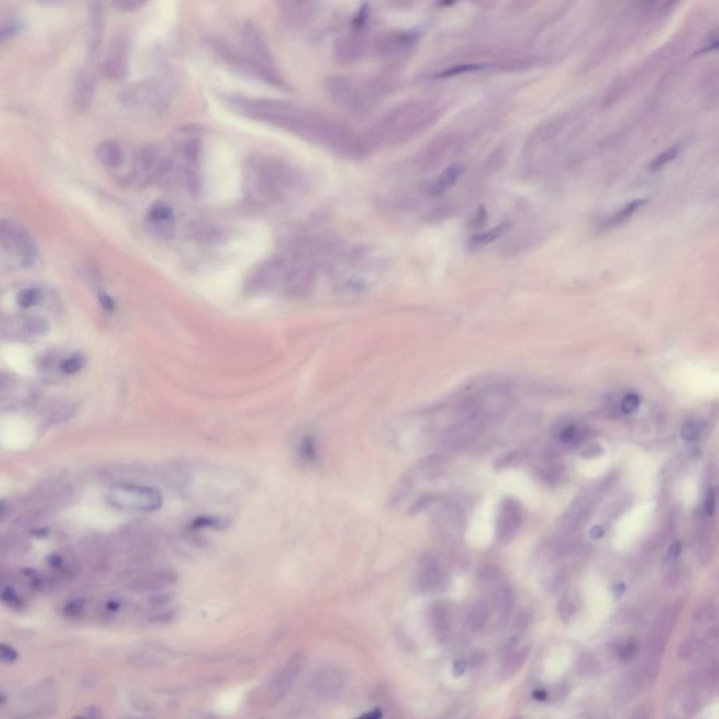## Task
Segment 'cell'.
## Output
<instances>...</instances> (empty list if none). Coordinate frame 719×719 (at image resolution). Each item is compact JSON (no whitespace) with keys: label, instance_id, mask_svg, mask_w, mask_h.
<instances>
[{"label":"cell","instance_id":"6da1fadb","mask_svg":"<svg viewBox=\"0 0 719 719\" xmlns=\"http://www.w3.org/2000/svg\"><path fill=\"white\" fill-rule=\"evenodd\" d=\"M231 105L240 114L249 119L280 126L307 141L323 145L336 153L350 158L365 155L362 135H357L338 121L304 110L291 103L239 97L231 99Z\"/></svg>","mask_w":719,"mask_h":719},{"label":"cell","instance_id":"7a4b0ae2","mask_svg":"<svg viewBox=\"0 0 719 719\" xmlns=\"http://www.w3.org/2000/svg\"><path fill=\"white\" fill-rule=\"evenodd\" d=\"M316 270V264L299 251L280 254L259 264L247 277L244 287L250 294L302 298L314 288Z\"/></svg>","mask_w":719,"mask_h":719},{"label":"cell","instance_id":"3957f363","mask_svg":"<svg viewBox=\"0 0 719 719\" xmlns=\"http://www.w3.org/2000/svg\"><path fill=\"white\" fill-rule=\"evenodd\" d=\"M298 186V176L285 162L273 156H254L246 170V197L259 207L285 200Z\"/></svg>","mask_w":719,"mask_h":719},{"label":"cell","instance_id":"277c9868","mask_svg":"<svg viewBox=\"0 0 719 719\" xmlns=\"http://www.w3.org/2000/svg\"><path fill=\"white\" fill-rule=\"evenodd\" d=\"M440 109L430 102H408L393 109L378 126L365 133L371 150L381 145L402 143L432 125Z\"/></svg>","mask_w":719,"mask_h":719},{"label":"cell","instance_id":"5b68a950","mask_svg":"<svg viewBox=\"0 0 719 719\" xmlns=\"http://www.w3.org/2000/svg\"><path fill=\"white\" fill-rule=\"evenodd\" d=\"M343 292H361L371 288L379 277V261L367 250L340 249L336 246L325 264Z\"/></svg>","mask_w":719,"mask_h":719},{"label":"cell","instance_id":"8992f818","mask_svg":"<svg viewBox=\"0 0 719 719\" xmlns=\"http://www.w3.org/2000/svg\"><path fill=\"white\" fill-rule=\"evenodd\" d=\"M326 89L333 103L353 116L365 114L374 99L369 90L362 89L356 82L345 76L328 78Z\"/></svg>","mask_w":719,"mask_h":719},{"label":"cell","instance_id":"52a82bcc","mask_svg":"<svg viewBox=\"0 0 719 719\" xmlns=\"http://www.w3.org/2000/svg\"><path fill=\"white\" fill-rule=\"evenodd\" d=\"M170 88L159 81L143 82L126 90L124 102L131 109H142L149 113H163L170 103Z\"/></svg>","mask_w":719,"mask_h":719},{"label":"cell","instance_id":"ba28073f","mask_svg":"<svg viewBox=\"0 0 719 719\" xmlns=\"http://www.w3.org/2000/svg\"><path fill=\"white\" fill-rule=\"evenodd\" d=\"M109 500L120 509L138 510V511H155L160 509L163 499L158 489L150 486H120L116 487Z\"/></svg>","mask_w":719,"mask_h":719},{"label":"cell","instance_id":"9c48e42d","mask_svg":"<svg viewBox=\"0 0 719 719\" xmlns=\"http://www.w3.org/2000/svg\"><path fill=\"white\" fill-rule=\"evenodd\" d=\"M242 44L244 55L263 69H275L273 55L257 25L247 23L242 28Z\"/></svg>","mask_w":719,"mask_h":719},{"label":"cell","instance_id":"30bf717a","mask_svg":"<svg viewBox=\"0 0 719 719\" xmlns=\"http://www.w3.org/2000/svg\"><path fill=\"white\" fill-rule=\"evenodd\" d=\"M305 667V655L301 652L294 653L284 667L274 676L273 683L270 684V700L273 703H278L290 693L294 687L295 682L299 679L302 670Z\"/></svg>","mask_w":719,"mask_h":719},{"label":"cell","instance_id":"8fae6325","mask_svg":"<svg viewBox=\"0 0 719 719\" xmlns=\"http://www.w3.org/2000/svg\"><path fill=\"white\" fill-rule=\"evenodd\" d=\"M679 607H670L666 611H663L658 621L653 625V629L650 632L649 641H648V656L652 659H662V655L665 652V648L667 645V641L673 632V628L676 625L677 617H679Z\"/></svg>","mask_w":719,"mask_h":719},{"label":"cell","instance_id":"7c38bea8","mask_svg":"<svg viewBox=\"0 0 719 719\" xmlns=\"http://www.w3.org/2000/svg\"><path fill=\"white\" fill-rule=\"evenodd\" d=\"M0 243L7 250L24 257H31L35 250L30 234L14 221H0Z\"/></svg>","mask_w":719,"mask_h":719},{"label":"cell","instance_id":"4fadbf2b","mask_svg":"<svg viewBox=\"0 0 719 719\" xmlns=\"http://www.w3.org/2000/svg\"><path fill=\"white\" fill-rule=\"evenodd\" d=\"M345 673L338 667H325L318 672L312 680V691L323 700H331L345 689Z\"/></svg>","mask_w":719,"mask_h":719},{"label":"cell","instance_id":"5bb4252c","mask_svg":"<svg viewBox=\"0 0 719 719\" xmlns=\"http://www.w3.org/2000/svg\"><path fill=\"white\" fill-rule=\"evenodd\" d=\"M416 41L417 35L413 31L388 32L376 41L375 49L382 57H398L409 51Z\"/></svg>","mask_w":719,"mask_h":719},{"label":"cell","instance_id":"9a60e30c","mask_svg":"<svg viewBox=\"0 0 719 719\" xmlns=\"http://www.w3.org/2000/svg\"><path fill=\"white\" fill-rule=\"evenodd\" d=\"M365 49L364 41L359 35L340 37L333 47V57L342 65H350L357 62Z\"/></svg>","mask_w":719,"mask_h":719},{"label":"cell","instance_id":"2e32d148","mask_svg":"<svg viewBox=\"0 0 719 719\" xmlns=\"http://www.w3.org/2000/svg\"><path fill=\"white\" fill-rule=\"evenodd\" d=\"M521 523V511L518 504L509 499L501 509L499 525H497V535L501 542H507L513 535L517 533Z\"/></svg>","mask_w":719,"mask_h":719},{"label":"cell","instance_id":"e0dca14e","mask_svg":"<svg viewBox=\"0 0 719 719\" xmlns=\"http://www.w3.org/2000/svg\"><path fill=\"white\" fill-rule=\"evenodd\" d=\"M463 174V167L458 166V165H453L450 167H447L436 180L434 183L432 184L430 187V193L432 196L434 197H440L443 194H446L456 183L457 180L460 179V176Z\"/></svg>","mask_w":719,"mask_h":719},{"label":"cell","instance_id":"ac0fdd59","mask_svg":"<svg viewBox=\"0 0 719 719\" xmlns=\"http://www.w3.org/2000/svg\"><path fill=\"white\" fill-rule=\"evenodd\" d=\"M106 73L109 78L119 81L126 75L128 71V59H126V51L122 47H114L112 49V54L109 55L106 61Z\"/></svg>","mask_w":719,"mask_h":719},{"label":"cell","instance_id":"d6986e66","mask_svg":"<svg viewBox=\"0 0 719 719\" xmlns=\"http://www.w3.org/2000/svg\"><path fill=\"white\" fill-rule=\"evenodd\" d=\"M97 158L105 166L112 169H117L124 163V152L120 145L114 141L103 142L97 148Z\"/></svg>","mask_w":719,"mask_h":719},{"label":"cell","instance_id":"ffe728a7","mask_svg":"<svg viewBox=\"0 0 719 719\" xmlns=\"http://www.w3.org/2000/svg\"><path fill=\"white\" fill-rule=\"evenodd\" d=\"M492 66H494V64H492V62H456L454 65L444 68L436 76L439 79H448V78H454V76H460V75H465V73L485 71Z\"/></svg>","mask_w":719,"mask_h":719},{"label":"cell","instance_id":"44dd1931","mask_svg":"<svg viewBox=\"0 0 719 719\" xmlns=\"http://www.w3.org/2000/svg\"><path fill=\"white\" fill-rule=\"evenodd\" d=\"M173 220H174V213H173L172 207H169L165 203H158V204L152 206L148 213V221L159 230H166L173 222Z\"/></svg>","mask_w":719,"mask_h":719},{"label":"cell","instance_id":"7402d4cb","mask_svg":"<svg viewBox=\"0 0 719 719\" xmlns=\"http://www.w3.org/2000/svg\"><path fill=\"white\" fill-rule=\"evenodd\" d=\"M666 0H632L631 1V14L639 20L650 17L660 7H665Z\"/></svg>","mask_w":719,"mask_h":719},{"label":"cell","instance_id":"603a6c76","mask_svg":"<svg viewBox=\"0 0 719 719\" xmlns=\"http://www.w3.org/2000/svg\"><path fill=\"white\" fill-rule=\"evenodd\" d=\"M443 581V572L439 569L437 565L434 564H429L423 572L420 574V579H419V586L424 590H432V589H436L440 586Z\"/></svg>","mask_w":719,"mask_h":719},{"label":"cell","instance_id":"cb8c5ba5","mask_svg":"<svg viewBox=\"0 0 719 719\" xmlns=\"http://www.w3.org/2000/svg\"><path fill=\"white\" fill-rule=\"evenodd\" d=\"M528 655H530V646H525V648L520 649L518 652H516L514 655H511L504 662V666H503V670H501L503 679H509L513 675H516L520 670V667L524 665V662L527 660Z\"/></svg>","mask_w":719,"mask_h":719},{"label":"cell","instance_id":"d4e9b609","mask_svg":"<svg viewBox=\"0 0 719 719\" xmlns=\"http://www.w3.org/2000/svg\"><path fill=\"white\" fill-rule=\"evenodd\" d=\"M648 204V200L646 198H638V200H634L631 201L629 204H626L625 207H622L614 217L610 218L607 227H615L618 224H622L624 221L629 220L638 210H641L642 207H645Z\"/></svg>","mask_w":719,"mask_h":719},{"label":"cell","instance_id":"484cf974","mask_svg":"<svg viewBox=\"0 0 719 719\" xmlns=\"http://www.w3.org/2000/svg\"><path fill=\"white\" fill-rule=\"evenodd\" d=\"M489 607L490 605L487 602H478L471 608L468 614V625L471 629L478 631L485 625L489 615Z\"/></svg>","mask_w":719,"mask_h":719},{"label":"cell","instance_id":"4316f807","mask_svg":"<svg viewBox=\"0 0 719 719\" xmlns=\"http://www.w3.org/2000/svg\"><path fill=\"white\" fill-rule=\"evenodd\" d=\"M506 228H507V225H506V224H500V225H497V227H494V228H492V230H489V231H486V232H483V234H478V235H475V237L471 239V242H470V244H471V247H474V249H478V247H482V246H486V244H489V243H492V242L499 239V238L501 237V234L506 231Z\"/></svg>","mask_w":719,"mask_h":719},{"label":"cell","instance_id":"83f0119b","mask_svg":"<svg viewBox=\"0 0 719 719\" xmlns=\"http://www.w3.org/2000/svg\"><path fill=\"white\" fill-rule=\"evenodd\" d=\"M42 299H44V295L40 288H25L17 297L18 305L25 309L40 305L42 302Z\"/></svg>","mask_w":719,"mask_h":719},{"label":"cell","instance_id":"f1b7e54d","mask_svg":"<svg viewBox=\"0 0 719 719\" xmlns=\"http://www.w3.org/2000/svg\"><path fill=\"white\" fill-rule=\"evenodd\" d=\"M86 362H88V359L83 353H75L73 356H71L61 362V371L64 374L72 375V374L79 372L86 365Z\"/></svg>","mask_w":719,"mask_h":719},{"label":"cell","instance_id":"f546056e","mask_svg":"<svg viewBox=\"0 0 719 719\" xmlns=\"http://www.w3.org/2000/svg\"><path fill=\"white\" fill-rule=\"evenodd\" d=\"M299 456L307 463H314L318 457V447L312 436H305L299 443Z\"/></svg>","mask_w":719,"mask_h":719},{"label":"cell","instance_id":"4dcf8cb0","mask_svg":"<svg viewBox=\"0 0 719 719\" xmlns=\"http://www.w3.org/2000/svg\"><path fill=\"white\" fill-rule=\"evenodd\" d=\"M680 153V145H675L669 149H666L665 152H662L660 155H658L649 165V169L650 170H659L660 167L666 166L667 163H670L672 160H675Z\"/></svg>","mask_w":719,"mask_h":719},{"label":"cell","instance_id":"1f68e13d","mask_svg":"<svg viewBox=\"0 0 719 719\" xmlns=\"http://www.w3.org/2000/svg\"><path fill=\"white\" fill-rule=\"evenodd\" d=\"M717 618V607L714 604H704L694 610L693 621L697 624H708L715 621Z\"/></svg>","mask_w":719,"mask_h":719},{"label":"cell","instance_id":"d6a6232c","mask_svg":"<svg viewBox=\"0 0 719 719\" xmlns=\"http://www.w3.org/2000/svg\"><path fill=\"white\" fill-rule=\"evenodd\" d=\"M24 326L28 333L31 335H42L47 332V321L37 315H30L24 318Z\"/></svg>","mask_w":719,"mask_h":719},{"label":"cell","instance_id":"836d02e7","mask_svg":"<svg viewBox=\"0 0 719 719\" xmlns=\"http://www.w3.org/2000/svg\"><path fill=\"white\" fill-rule=\"evenodd\" d=\"M703 92L708 99H717V96H718V72H717V69L711 71L707 75V78L704 81Z\"/></svg>","mask_w":719,"mask_h":719},{"label":"cell","instance_id":"e575fe53","mask_svg":"<svg viewBox=\"0 0 719 719\" xmlns=\"http://www.w3.org/2000/svg\"><path fill=\"white\" fill-rule=\"evenodd\" d=\"M537 3L538 0H511L507 6V11L511 16H518L531 10Z\"/></svg>","mask_w":719,"mask_h":719},{"label":"cell","instance_id":"d590c367","mask_svg":"<svg viewBox=\"0 0 719 719\" xmlns=\"http://www.w3.org/2000/svg\"><path fill=\"white\" fill-rule=\"evenodd\" d=\"M639 405H641V398H639V395H638V393H635V392H631V393H626V395L622 398V400H621V410H622V413H625V415H631V413H634V412H636V410H638Z\"/></svg>","mask_w":719,"mask_h":719},{"label":"cell","instance_id":"8d00e7d4","mask_svg":"<svg viewBox=\"0 0 719 719\" xmlns=\"http://www.w3.org/2000/svg\"><path fill=\"white\" fill-rule=\"evenodd\" d=\"M703 433V427L697 422H687L682 429V436L687 441H696L700 439Z\"/></svg>","mask_w":719,"mask_h":719},{"label":"cell","instance_id":"74e56055","mask_svg":"<svg viewBox=\"0 0 719 719\" xmlns=\"http://www.w3.org/2000/svg\"><path fill=\"white\" fill-rule=\"evenodd\" d=\"M196 527H211V528H225L228 525V520L222 517H201L194 521Z\"/></svg>","mask_w":719,"mask_h":719},{"label":"cell","instance_id":"f35d334b","mask_svg":"<svg viewBox=\"0 0 719 719\" xmlns=\"http://www.w3.org/2000/svg\"><path fill=\"white\" fill-rule=\"evenodd\" d=\"M85 610V601L82 599L72 600L71 602L66 604L65 607V614L68 617H72V618H76L79 615H82Z\"/></svg>","mask_w":719,"mask_h":719},{"label":"cell","instance_id":"ab89813d","mask_svg":"<svg viewBox=\"0 0 719 719\" xmlns=\"http://www.w3.org/2000/svg\"><path fill=\"white\" fill-rule=\"evenodd\" d=\"M559 440L565 444H569L572 443L576 437H578V427L575 424H566L561 429L559 432Z\"/></svg>","mask_w":719,"mask_h":719},{"label":"cell","instance_id":"60d3db41","mask_svg":"<svg viewBox=\"0 0 719 719\" xmlns=\"http://www.w3.org/2000/svg\"><path fill=\"white\" fill-rule=\"evenodd\" d=\"M149 0H114L116 6L122 11H133L141 8L143 4H146Z\"/></svg>","mask_w":719,"mask_h":719},{"label":"cell","instance_id":"b9f144b4","mask_svg":"<svg viewBox=\"0 0 719 719\" xmlns=\"http://www.w3.org/2000/svg\"><path fill=\"white\" fill-rule=\"evenodd\" d=\"M636 652H638V645H636V642L629 641V642H626L625 645H622V646L619 648L618 655H619V658H621L622 660H631V659L636 655Z\"/></svg>","mask_w":719,"mask_h":719},{"label":"cell","instance_id":"7bdbcfd3","mask_svg":"<svg viewBox=\"0 0 719 719\" xmlns=\"http://www.w3.org/2000/svg\"><path fill=\"white\" fill-rule=\"evenodd\" d=\"M575 602L569 598H565L564 600H561L559 602V615L564 618V619H568V618H572L574 614H575Z\"/></svg>","mask_w":719,"mask_h":719},{"label":"cell","instance_id":"ee69618b","mask_svg":"<svg viewBox=\"0 0 719 719\" xmlns=\"http://www.w3.org/2000/svg\"><path fill=\"white\" fill-rule=\"evenodd\" d=\"M1 600L8 604L10 607H21V599L17 596V593L11 589V588H6L3 592H1Z\"/></svg>","mask_w":719,"mask_h":719},{"label":"cell","instance_id":"f6af8a7d","mask_svg":"<svg viewBox=\"0 0 719 719\" xmlns=\"http://www.w3.org/2000/svg\"><path fill=\"white\" fill-rule=\"evenodd\" d=\"M17 658H18V653L16 652V649H13L8 645H0V662L13 663L17 660Z\"/></svg>","mask_w":719,"mask_h":719},{"label":"cell","instance_id":"bcb514c9","mask_svg":"<svg viewBox=\"0 0 719 719\" xmlns=\"http://www.w3.org/2000/svg\"><path fill=\"white\" fill-rule=\"evenodd\" d=\"M715 506H717V492H715V489H713V490L708 492L707 499H706V506H704L706 507V513H707L708 517L714 516Z\"/></svg>","mask_w":719,"mask_h":719},{"label":"cell","instance_id":"7dc6e473","mask_svg":"<svg viewBox=\"0 0 719 719\" xmlns=\"http://www.w3.org/2000/svg\"><path fill=\"white\" fill-rule=\"evenodd\" d=\"M99 302L103 307V309L107 311V312H113L116 309L114 299L109 294H106V292H100L99 294Z\"/></svg>","mask_w":719,"mask_h":719},{"label":"cell","instance_id":"c3c4849f","mask_svg":"<svg viewBox=\"0 0 719 719\" xmlns=\"http://www.w3.org/2000/svg\"><path fill=\"white\" fill-rule=\"evenodd\" d=\"M680 552H682V542H680V541H677V542L672 544V545H670V548L667 549L666 559H667V561H675V559L680 555Z\"/></svg>","mask_w":719,"mask_h":719},{"label":"cell","instance_id":"681fc988","mask_svg":"<svg viewBox=\"0 0 719 719\" xmlns=\"http://www.w3.org/2000/svg\"><path fill=\"white\" fill-rule=\"evenodd\" d=\"M54 362H55V359H54V355H51V353H47V355H44V356L41 357V360H40V362H38V364H40V367H41V368H44V369H48V368H51V367L54 365Z\"/></svg>","mask_w":719,"mask_h":719},{"label":"cell","instance_id":"f907efd6","mask_svg":"<svg viewBox=\"0 0 719 719\" xmlns=\"http://www.w3.org/2000/svg\"><path fill=\"white\" fill-rule=\"evenodd\" d=\"M465 670H467V663L464 660L456 662V665H454V675L456 676H463L465 673Z\"/></svg>","mask_w":719,"mask_h":719},{"label":"cell","instance_id":"816d5d0a","mask_svg":"<svg viewBox=\"0 0 719 719\" xmlns=\"http://www.w3.org/2000/svg\"><path fill=\"white\" fill-rule=\"evenodd\" d=\"M533 697H534V700H537V701H544V700H547L548 693H547L545 690H535V691L533 693Z\"/></svg>","mask_w":719,"mask_h":719},{"label":"cell","instance_id":"f5cc1de1","mask_svg":"<svg viewBox=\"0 0 719 719\" xmlns=\"http://www.w3.org/2000/svg\"><path fill=\"white\" fill-rule=\"evenodd\" d=\"M602 534H604V528H602V527H600V525L599 527H595V528L590 531V537H592V538H596V540H599L600 537H602Z\"/></svg>","mask_w":719,"mask_h":719},{"label":"cell","instance_id":"db71d44e","mask_svg":"<svg viewBox=\"0 0 719 719\" xmlns=\"http://www.w3.org/2000/svg\"><path fill=\"white\" fill-rule=\"evenodd\" d=\"M7 384V376L4 374H0V388Z\"/></svg>","mask_w":719,"mask_h":719},{"label":"cell","instance_id":"11a10c76","mask_svg":"<svg viewBox=\"0 0 719 719\" xmlns=\"http://www.w3.org/2000/svg\"><path fill=\"white\" fill-rule=\"evenodd\" d=\"M395 1H396V3H398V4H402V6H406V4H410V3H412V1H415V0H395Z\"/></svg>","mask_w":719,"mask_h":719},{"label":"cell","instance_id":"9f6ffc18","mask_svg":"<svg viewBox=\"0 0 719 719\" xmlns=\"http://www.w3.org/2000/svg\"><path fill=\"white\" fill-rule=\"evenodd\" d=\"M6 704V697L3 694H0V707Z\"/></svg>","mask_w":719,"mask_h":719},{"label":"cell","instance_id":"6f0895ef","mask_svg":"<svg viewBox=\"0 0 719 719\" xmlns=\"http://www.w3.org/2000/svg\"><path fill=\"white\" fill-rule=\"evenodd\" d=\"M0 511H1V504H0Z\"/></svg>","mask_w":719,"mask_h":719}]
</instances>
